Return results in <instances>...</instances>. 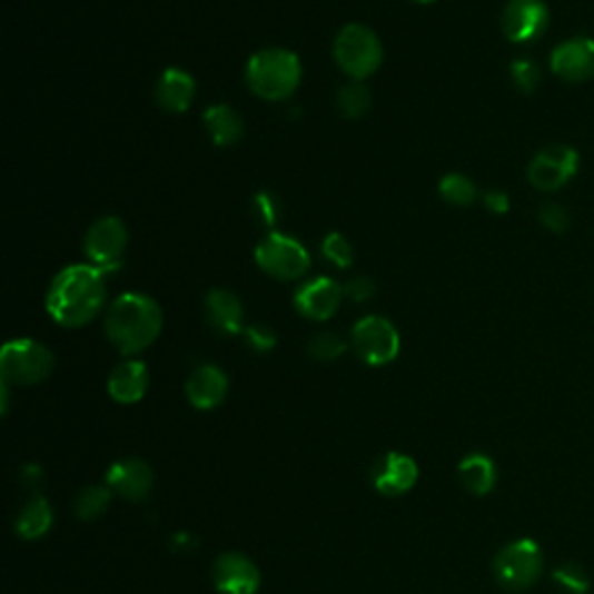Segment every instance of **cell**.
I'll return each mask as SVG.
<instances>
[{
  "mask_svg": "<svg viewBox=\"0 0 594 594\" xmlns=\"http://www.w3.org/2000/svg\"><path fill=\"white\" fill-rule=\"evenodd\" d=\"M53 525V508L42 495H33L29 502L23 504L19 511L14 529L26 542H36V538H42Z\"/></svg>",
  "mask_w": 594,
  "mask_h": 594,
  "instance_id": "23",
  "label": "cell"
},
{
  "mask_svg": "<svg viewBox=\"0 0 594 594\" xmlns=\"http://www.w3.org/2000/svg\"><path fill=\"white\" fill-rule=\"evenodd\" d=\"M211 581L219 594H258L263 583L256 562L241 553H221L216 557Z\"/></svg>",
  "mask_w": 594,
  "mask_h": 594,
  "instance_id": "12",
  "label": "cell"
},
{
  "mask_svg": "<svg viewBox=\"0 0 594 594\" xmlns=\"http://www.w3.org/2000/svg\"><path fill=\"white\" fill-rule=\"evenodd\" d=\"M439 196L455 207H469L478 198V191L476 184L469 177L461 172H451L444 175L439 181Z\"/></svg>",
  "mask_w": 594,
  "mask_h": 594,
  "instance_id": "26",
  "label": "cell"
},
{
  "mask_svg": "<svg viewBox=\"0 0 594 594\" xmlns=\"http://www.w3.org/2000/svg\"><path fill=\"white\" fill-rule=\"evenodd\" d=\"M538 221H542V226L555 235H562L570 230V211H566L562 205L557 202H546L542 205V209H538Z\"/></svg>",
  "mask_w": 594,
  "mask_h": 594,
  "instance_id": "32",
  "label": "cell"
},
{
  "mask_svg": "<svg viewBox=\"0 0 594 594\" xmlns=\"http://www.w3.org/2000/svg\"><path fill=\"white\" fill-rule=\"evenodd\" d=\"M303 82V63L297 53L288 49H263L247 63V85L249 89L267 100L281 102L288 100Z\"/></svg>",
  "mask_w": 594,
  "mask_h": 594,
  "instance_id": "3",
  "label": "cell"
},
{
  "mask_svg": "<svg viewBox=\"0 0 594 594\" xmlns=\"http://www.w3.org/2000/svg\"><path fill=\"white\" fill-rule=\"evenodd\" d=\"M418 465L414 457L404 453H386L379 463L374 465L372 483L374 488L386 497L407 495L418 483Z\"/></svg>",
  "mask_w": 594,
  "mask_h": 594,
  "instance_id": "16",
  "label": "cell"
},
{
  "mask_svg": "<svg viewBox=\"0 0 594 594\" xmlns=\"http://www.w3.org/2000/svg\"><path fill=\"white\" fill-rule=\"evenodd\" d=\"M228 395V376L216 365H200L186 382V397L200 412H211L224 404Z\"/></svg>",
  "mask_w": 594,
  "mask_h": 594,
  "instance_id": "18",
  "label": "cell"
},
{
  "mask_svg": "<svg viewBox=\"0 0 594 594\" xmlns=\"http://www.w3.org/2000/svg\"><path fill=\"white\" fill-rule=\"evenodd\" d=\"M170 548L175 553H194L198 548V538L191 532H177L170 538Z\"/></svg>",
  "mask_w": 594,
  "mask_h": 594,
  "instance_id": "35",
  "label": "cell"
},
{
  "mask_svg": "<svg viewBox=\"0 0 594 594\" xmlns=\"http://www.w3.org/2000/svg\"><path fill=\"white\" fill-rule=\"evenodd\" d=\"M154 98L164 112L184 115L196 98V79L186 70L168 68L164 75L158 77Z\"/></svg>",
  "mask_w": 594,
  "mask_h": 594,
  "instance_id": "19",
  "label": "cell"
},
{
  "mask_svg": "<svg viewBox=\"0 0 594 594\" xmlns=\"http://www.w3.org/2000/svg\"><path fill=\"white\" fill-rule=\"evenodd\" d=\"M372 91L363 82H350L337 93V110L346 119H360L369 112Z\"/></svg>",
  "mask_w": 594,
  "mask_h": 594,
  "instance_id": "25",
  "label": "cell"
},
{
  "mask_svg": "<svg viewBox=\"0 0 594 594\" xmlns=\"http://www.w3.org/2000/svg\"><path fill=\"white\" fill-rule=\"evenodd\" d=\"M57 358L36 339H12L0 350V379L8 386H36L49 379Z\"/></svg>",
  "mask_w": 594,
  "mask_h": 594,
  "instance_id": "5",
  "label": "cell"
},
{
  "mask_svg": "<svg viewBox=\"0 0 594 594\" xmlns=\"http://www.w3.org/2000/svg\"><path fill=\"white\" fill-rule=\"evenodd\" d=\"M107 281L91 263L68 265L47 290V314L63 328H85L105 309Z\"/></svg>",
  "mask_w": 594,
  "mask_h": 594,
  "instance_id": "1",
  "label": "cell"
},
{
  "mask_svg": "<svg viewBox=\"0 0 594 594\" xmlns=\"http://www.w3.org/2000/svg\"><path fill=\"white\" fill-rule=\"evenodd\" d=\"M128 247V228L117 216H105L96 221L85 239V251L91 265L100 267L105 275L117 273L123 263Z\"/></svg>",
  "mask_w": 594,
  "mask_h": 594,
  "instance_id": "10",
  "label": "cell"
},
{
  "mask_svg": "<svg viewBox=\"0 0 594 594\" xmlns=\"http://www.w3.org/2000/svg\"><path fill=\"white\" fill-rule=\"evenodd\" d=\"M493 574L504 590H529L544 574L542 546L534 538H516V542L506 544L493 562Z\"/></svg>",
  "mask_w": 594,
  "mask_h": 594,
  "instance_id": "6",
  "label": "cell"
},
{
  "mask_svg": "<svg viewBox=\"0 0 594 594\" xmlns=\"http://www.w3.org/2000/svg\"><path fill=\"white\" fill-rule=\"evenodd\" d=\"M205 316L209 328L219 335L235 337L245 333V307L239 297L226 288H211L205 297Z\"/></svg>",
  "mask_w": 594,
  "mask_h": 594,
  "instance_id": "17",
  "label": "cell"
},
{
  "mask_svg": "<svg viewBox=\"0 0 594 594\" xmlns=\"http://www.w3.org/2000/svg\"><path fill=\"white\" fill-rule=\"evenodd\" d=\"M245 337L256 354H267V350H273L277 346V335L267 326H249L245 330Z\"/></svg>",
  "mask_w": 594,
  "mask_h": 594,
  "instance_id": "33",
  "label": "cell"
},
{
  "mask_svg": "<svg viewBox=\"0 0 594 594\" xmlns=\"http://www.w3.org/2000/svg\"><path fill=\"white\" fill-rule=\"evenodd\" d=\"M251 211H254V216L263 226L273 228L279 221V216H281V202H279V198L275 194L260 191V194L254 196Z\"/></svg>",
  "mask_w": 594,
  "mask_h": 594,
  "instance_id": "31",
  "label": "cell"
},
{
  "mask_svg": "<svg viewBox=\"0 0 594 594\" xmlns=\"http://www.w3.org/2000/svg\"><path fill=\"white\" fill-rule=\"evenodd\" d=\"M483 202L493 214H506L508 207H511V200H508V196L504 191H488L483 196Z\"/></svg>",
  "mask_w": 594,
  "mask_h": 594,
  "instance_id": "36",
  "label": "cell"
},
{
  "mask_svg": "<svg viewBox=\"0 0 594 594\" xmlns=\"http://www.w3.org/2000/svg\"><path fill=\"white\" fill-rule=\"evenodd\" d=\"M149 390V369L142 360H123L119 363L110 379H107V393L119 404H138Z\"/></svg>",
  "mask_w": 594,
  "mask_h": 594,
  "instance_id": "20",
  "label": "cell"
},
{
  "mask_svg": "<svg viewBox=\"0 0 594 594\" xmlns=\"http://www.w3.org/2000/svg\"><path fill=\"white\" fill-rule=\"evenodd\" d=\"M205 126L216 147H232L245 135V121L228 105H211L205 112Z\"/></svg>",
  "mask_w": 594,
  "mask_h": 594,
  "instance_id": "22",
  "label": "cell"
},
{
  "mask_svg": "<svg viewBox=\"0 0 594 594\" xmlns=\"http://www.w3.org/2000/svg\"><path fill=\"white\" fill-rule=\"evenodd\" d=\"M254 256L256 265L263 273L279 281L303 279L311 267L309 251L300 245V241L284 232H269L256 247Z\"/></svg>",
  "mask_w": 594,
  "mask_h": 594,
  "instance_id": "7",
  "label": "cell"
},
{
  "mask_svg": "<svg viewBox=\"0 0 594 594\" xmlns=\"http://www.w3.org/2000/svg\"><path fill=\"white\" fill-rule=\"evenodd\" d=\"M164 330V309L149 295L123 293L107 307L105 335L121 356H135L149 348Z\"/></svg>",
  "mask_w": 594,
  "mask_h": 594,
  "instance_id": "2",
  "label": "cell"
},
{
  "mask_svg": "<svg viewBox=\"0 0 594 594\" xmlns=\"http://www.w3.org/2000/svg\"><path fill=\"white\" fill-rule=\"evenodd\" d=\"M553 581L564 592H572V594H587V590H590V576H587V572L583 570V566L576 564V562L560 564L557 570L553 572Z\"/></svg>",
  "mask_w": 594,
  "mask_h": 594,
  "instance_id": "28",
  "label": "cell"
},
{
  "mask_svg": "<svg viewBox=\"0 0 594 594\" xmlns=\"http://www.w3.org/2000/svg\"><path fill=\"white\" fill-rule=\"evenodd\" d=\"M346 339L339 337L337 333H316L309 344H307V354L314 358V360H320V363H333L337 358H341L346 354Z\"/></svg>",
  "mask_w": 594,
  "mask_h": 594,
  "instance_id": "27",
  "label": "cell"
},
{
  "mask_svg": "<svg viewBox=\"0 0 594 594\" xmlns=\"http://www.w3.org/2000/svg\"><path fill=\"white\" fill-rule=\"evenodd\" d=\"M335 61L354 82L372 77L384 63V44L372 29L363 23H348L335 38Z\"/></svg>",
  "mask_w": 594,
  "mask_h": 594,
  "instance_id": "4",
  "label": "cell"
},
{
  "mask_svg": "<svg viewBox=\"0 0 594 594\" xmlns=\"http://www.w3.org/2000/svg\"><path fill=\"white\" fill-rule=\"evenodd\" d=\"M511 79L521 93H534L542 85V68L534 59H516L511 63Z\"/></svg>",
  "mask_w": 594,
  "mask_h": 594,
  "instance_id": "30",
  "label": "cell"
},
{
  "mask_svg": "<svg viewBox=\"0 0 594 594\" xmlns=\"http://www.w3.org/2000/svg\"><path fill=\"white\" fill-rule=\"evenodd\" d=\"M358 358L369 367L390 365L399 356V333L393 323L384 316H365L360 318L354 333H350Z\"/></svg>",
  "mask_w": 594,
  "mask_h": 594,
  "instance_id": "8",
  "label": "cell"
},
{
  "mask_svg": "<svg viewBox=\"0 0 594 594\" xmlns=\"http://www.w3.org/2000/svg\"><path fill=\"white\" fill-rule=\"evenodd\" d=\"M341 300H344V286H339L335 279L328 277L311 279L297 288L293 295V305L297 314L316 323L330 320L337 314Z\"/></svg>",
  "mask_w": 594,
  "mask_h": 594,
  "instance_id": "13",
  "label": "cell"
},
{
  "mask_svg": "<svg viewBox=\"0 0 594 594\" xmlns=\"http://www.w3.org/2000/svg\"><path fill=\"white\" fill-rule=\"evenodd\" d=\"M551 23V12L544 0H508L502 12V31L516 42L527 44L542 38Z\"/></svg>",
  "mask_w": 594,
  "mask_h": 594,
  "instance_id": "11",
  "label": "cell"
},
{
  "mask_svg": "<svg viewBox=\"0 0 594 594\" xmlns=\"http://www.w3.org/2000/svg\"><path fill=\"white\" fill-rule=\"evenodd\" d=\"M320 251H323V258L337 265L339 269L354 265V247H350V241L341 232H330L326 239H323Z\"/></svg>",
  "mask_w": 594,
  "mask_h": 594,
  "instance_id": "29",
  "label": "cell"
},
{
  "mask_svg": "<svg viewBox=\"0 0 594 594\" xmlns=\"http://www.w3.org/2000/svg\"><path fill=\"white\" fill-rule=\"evenodd\" d=\"M578 172V151L566 145H551L538 151L527 168V181L536 191L553 194Z\"/></svg>",
  "mask_w": 594,
  "mask_h": 594,
  "instance_id": "9",
  "label": "cell"
},
{
  "mask_svg": "<svg viewBox=\"0 0 594 594\" xmlns=\"http://www.w3.org/2000/svg\"><path fill=\"white\" fill-rule=\"evenodd\" d=\"M105 485L123 499L142 502L154 491V472L140 457H123L107 469Z\"/></svg>",
  "mask_w": 594,
  "mask_h": 594,
  "instance_id": "15",
  "label": "cell"
},
{
  "mask_svg": "<svg viewBox=\"0 0 594 594\" xmlns=\"http://www.w3.org/2000/svg\"><path fill=\"white\" fill-rule=\"evenodd\" d=\"M112 491L107 485H87L85 491H79L75 497V516L85 523H93L102 518L107 508L112 504Z\"/></svg>",
  "mask_w": 594,
  "mask_h": 594,
  "instance_id": "24",
  "label": "cell"
},
{
  "mask_svg": "<svg viewBox=\"0 0 594 594\" xmlns=\"http://www.w3.org/2000/svg\"><path fill=\"white\" fill-rule=\"evenodd\" d=\"M414 3H420V6H427V3H435V0H414Z\"/></svg>",
  "mask_w": 594,
  "mask_h": 594,
  "instance_id": "38",
  "label": "cell"
},
{
  "mask_svg": "<svg viewBox=\"0 0 594 594\" xmlns=\"http://www.w3.org/2000/svg\"><path fill=\"white\" fill-rule=\"evenodd\" d=\"M551 70L562 82H587L594 77V40L578 36L560 42L551 53Z\"/></svg>",
  "mask_w": 594,
  "mask_h": 594,
  "instance_id": "14",
  "label": "cell"
},
{
  "mask_svg": "<svg viewBox=\"0 0 594 594\" xmlns=\"http://www.w3.org/2000/svg\"><path fill=\"white\" fill-rule=\"evenodd\" d=\"M376 293V286L369 277H354L344 286V295L350 297L354 303H367Z\"/></svg>",
  "mask_w": 594,
  "mask_h": 594,
  "instance_id": "34",
  "label": "cell"
},
{
  "mask_svg": "<svg viewBox=\"0 0 594 594\" xmlns=\"http://www.w3.org/2000/svg\"><path fill=\"white\" fill-rule=\"evenodd\" d=\"M19 476H21L23 485H29V488H36V485H40V481H42V469L38 465H26Z\"/></svg>",
  "mask_w": 594,
  "mask_h": 594,
  "instance_id": "37",
  "label": "cell"
},
{
  "mask_svg": "<svg viewBox=\"0 0 594 594\" xmlns=\"http://www.w3.org/2000/svg\"><path fill=\"white\" fill-rule=\"evenodd\" d=\"M457 476H461V483L476 497L493 493L497 485V467L493 457L483 453L467 455L465 461L457 465Z\"/></svg>",
  "mask_w": 594,
  "mask_h": 594,
  "instance_id": "21",
  "label": "cell"
}]
</instances>
